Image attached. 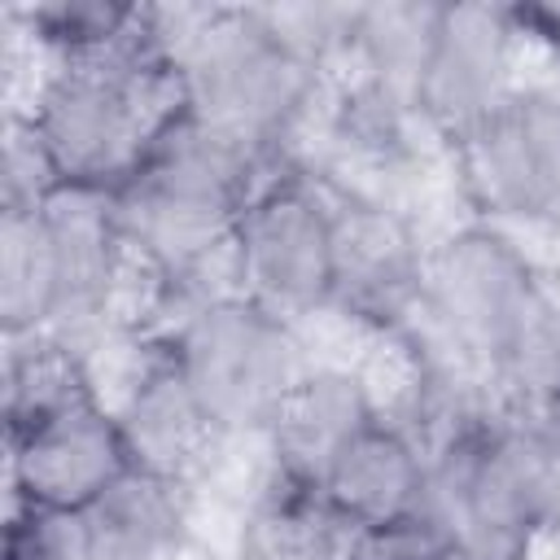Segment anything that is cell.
Masks as SVG:
<instances>
[{
  "label": "cell",
  "instance_id": "6da1fadb",
  "mask_svg": "<svg viewBox=\"0 0 560 560\" xmlns=\"http://www.w3.org/2000/svg\"><path fill=\"white\" fill-rule=\"evenodd\" d=\"M179 109L184 88L175 57L144 13L136 31L101 48L61 52L26 127L35 131L57 184L114 192Z\"/></svg>",
  "mask_w": 560,
  "mask_h": 560
},
{
  "label": "cell",
  "instance_id": "7a4b0ae2",
  "mask_svg": "<svg viewBox=\"0 0 560 560\" xmlns=\"http://www.w3.org/2000/svg\"><path fill=\"white\" fill-rule=\"evenodd\" d=\"M420 306L464 359L525 402L560 389V306L499 232L451 236L424 267Z\"/></svg>",
  "mask_w": 560,
  "mask_h": 560
},
{
  "label": "cell",
  "instance_id": "3957f363",
  "mask_svg": "<svg viewBox=\"0 0 560 560\" xmlns=\"http://www.w3.org/2000/svg\"><path fill=\"white\" fill-rule=\"evenodd\" d=\"M258 149L179 109L144 149L140 166L114 188L127 245L162 271H188L210 249L232 245L236 219L254 201Z\"/></svg>",
  "mask_w": 560,
  "mask_h": 560
},
{
  "label": "cell",
  "instance_id": "277c9868",
  "mask_svg": "<svg viewBox=\"0 0 560 560\" xmlns=\"http://www.w3.org/2000/svg\"><path fill=\"white\" fill-rule=\"evenodd\" d=\"M556 516L521 429L468 424L429 455L416 521L451 560H529Z\"/></svg>",
  "mask_w": 560,
  "mask_h": 560
},
{
  "label": "cell",
  "instance_id": "5b68a950",
  "mask_svg": "<svg viewBox=\"0 0 560 560\" xmlns=\"http://www.w3.org/2000/svg\"><path fill=\"white\" fill-rule=\"evenodd\" d=\"M184 109L206 127L267 149L284 136L311 92V57L306 48L271 18L258 13H219L179 48H171Z\"/></svg>",
  "mask_w": 560,
  "mask_h": 560
},
{
  "label": "cell",
  "instance_id": "8992f818",
  "mask_svg": "<svg viewBox=\"0 0 560 560\" xmlns=\"http://www.w3.org/2000/svg\"><path fill=\"white\" fill-rule=\"evenodd\" d=\"M166 350L214 433L267 429L306 372L289 315L249 293H219L192 306Z\"/></svg>",
  "mask_w": 560,
  "mask_h": 560
},
{
  "label": "cell",
  "instance_id": "52a82bcc",
  "mask_svg": "<svg viewBox=\"0 0 560 560\" xmlns=\"http://www.w3.org/2000/svg\"><path fill=\"white\" fill-rule=\"evenodd\" d=\"M241 293L298 315L332 298V201L298 179L254 192L232 232Z\"/></svg>",
  "mask_w": 560,
  "mask_h": 560
},
{
  "label": "cell",
  "instance_id": "ba28073f",
  "mask_svg": "<svg viewBox=\"0 0 560 560\" xmlns=\"http://www.w3.org/2000/svg\"><path fill=\"white\" fill-rule=\"evenodd\" d=\"M459 166L481 210L521 223L560 219V96L512 88L459 136Z\"/></svg>",
  "mask_w": 560,
  "mask_h": 560
},
{
  "label": "cell",
  "instance_id": "9c48e42d",
  "mask_svg": "<svg viewBox=\"0 0 560 560\" xmlns=\"http://www.w3.org/2000/svg\"><path fill=\"white\" fill-rule=\"evenodd\" d=\"M127 468L122 424L92 394L9 429V490L18 503L74 516Z\"/></svg>",
  "mask_w": 560,
  "mask_h": 560
},
{
  "label": "cell",
  "instance_id": "30bf717a",
  "mask_svg": "<svg viewBox=\"0 0 560 560\" xmlns=\"http://www.w3.org/2000/svg\"><path fill=\"white\" fill-rule=\"evenodd\" d=\"M512 13L494 4H438L433 39L416 79L420 114H429L455 140L481 122L508 92L512 66Z\"/></svg>",
  "mask_w": 560,
  "mask_h": 560
},
{
  "label": "cell",
  "instance_id": "8fae6325",
  "mask_svg": "<svg viewBox=\"0 0 560 560\" xmlns=\"http://www.w3.org/2000/svg\"><path fill=\"white\" fill-rule=\"evenodd\" d=\"M424 258L402 219L363 197L332 201V298L350 315L389 324L424 293Z\"/></svg>",
  "mask_w": 560,
  "mask_h": 560
},
{
  "label": "cell",
  "instance_id": "7c38bea8",
  "mask_svg": "<svg viewBox=\"0 0 560 560\" xmlns=\"http://www.w3.org/2000/svg\"><path fill=\"white\" fill-rule=\"evenodd\" d=\"M39 219L57 267V328L101 315L127 249L114 192L88 184H52L39 201Z\"/></svg>",
  "mask_w": 560,
  "mask_h": 560
},
{
  "label": "cell",
  "instance_id": "4fadbf2b",
  "mask_svg": "<svg viewBox=\"0 0 560 560\" xmlns=\"http://www.w3.org/2000/svg\"><path fill=\"white\" fill-rule=\"evenodd\" d=\"M376 420V407L354 372L341 368H306L298 385L284 394L280 411L262 429L271 438L276 477L319 490L332 459L346 451V442Z\"/></svg>",
  "mask_w": 560,
  "mask_h": 560
},
{
  "label": "cell",
  "instance_id": "5bb4252c",
  "mask_svg": "<svg viewBox=\"0 0 560 560\" xmlns=\"http://www.w3.org/2000/svg\"><path fill=\"white\" fill-rule=\"evenodd\" d=\"M83 560H179L188 503L175 477L131 464L88 508L74 512Z\"/></svg>",
  "mask_w": 560,
  "mask_h": 560
},
{
  "label": "cell",
  "instance_id": "9a60e30c",
  "mask_svg": "<svg viewBox=\"0 0 560 560\" xmlns=\"http://www.w3.org/2000/svg\"><path fill=\"white\" fill-rule=\"evenodd\" d=\"M424 472H429V455L398 424L376 416L332 459V468L319 481V494L354 529L398 525V521H416Z\"/></svg>",
  "mask_w": 560,
  "mask_h": 560
},
{
  "label": "cell",
  "instance_id": "2e32d148",
  "mask_svg": "<svg viewBox=\"0 0 560 560\" xmlns=\"http://www.w3.org/2000/svg\"><path fill=\"white\" fill-rule=\"evenodd\" d=\"M131 464L153 468L162 477H184V468L206 451V442L214 438V424L206 420V411L197 407L188 381L179 376L171 350H162L144 376L136 381V389L127 394L122 411H118Z\"/></svg>",
  "mask_w": 560,
  "mask_h": 560
},
{
  "label": "cell",
  "instance_id": "e0dca14e",
  "mask_svg": "<svg viewBox=\"0 0 560 560\" xmlns=\"http://www.w3.org/2000/svg\"><path fill=\"white\" fill-rule=\"evenodd\" d=\"M354 525L319 494L280 481L249 508L236 560H350Z\"/></svg>",
  "mask_w": 560,
  "mask_h": 560
},
{
  "label": "cell",
  "instance_id": "ac0fdd59",
  "mask_svg": "<svg viewBox=\"0 0 560 560\" xmlns=\"http://www.w3.org/2000/svg\"><path fill=\"white\" fill-rule=\"evenodd\" d=\"M57 324V267L39 206H0V328L9 341Z\"/></svg>",
  "mask_w": 560,
  "mask_h": 560
},
{
  "label": "cell",
  "instance_id": "d6986e66",
  "mask_svg": "<svg viewBox=\"0 0 560 560\" xmlns=\"http://www.w3.org/2000/svg\"><path fill=\"white\" fill-rule=\"evenodd\" d=\"M438 4H372L354 13V48L372 70L376 92L416 101V79L433 39Z\"/></svg>",
  "mask_w": 560,
  "mask_h": 560
},
{
  "label": "cell",
  "instance_id": "ffe728a7",
  "mask_svg": "<svg viewBox=\"0 0 560 560\" xmlns=\"http://www.w3.org/2000/svg\"><path fill=\"white\" fill-rule=\"evenodd\" d=\"M31 346L22 341H9V368H4V420L9 429L13 424H26L79 394H92L79 363L66 354V346L57 341H44V337H26Z\"/></svg>",
  "mask_w": 560,
  "mask_h": 560
},
{
  "label": "cell",
  "instance_id": "44dd1931",
  "mask_svg": "<svg viewBox=\"0 0 560 560\" xmlns=\"http://www.w3.org/2000/svg\"><path fill=\"white\" fill-rule=\"evenodd\" d=\"M144 18V9L131 4H109V0H61V4H44L31 13L35 31H44L48 44H57L61 52H83V48H101L127 31H136Z\"/></svg>",
  "mask_w": 560,
  "mask_h": 560
},
{
  "label": "cell",
  "instance_id": "7402d4cb",
  "mask_svg": "<svg viewBox=\"0 0 560 560\" xmlns=\"http://www.w3.org/2000/svg\"><path fill=\"white\" fill-rule=\"evenodd\" d=\"M4 560H83L74 516L13 499L4 525Z\"/></svg>",
  "mask_w": 560,
  "mask_h": 560
},
{
  "label": "cell",
  "instance_id": "603a6c76",
  "mask_svg": "<svg viewBox=\"0 0 560 560\" xmlns=\"http://www.w3.org/2000/svg\"><path fill=\"white\" fill-rule=\"evenodd\" d=\"M350 560H451V556L420 521H398V525L354 529Z\"/></svg>",
  "mask_w": 560,
  "mask_h": 560
},
{
  "label": "cell",
  "instance_id": "cb8c5ba5",
  "mask_svg": "<svg viewBox=\"0 0 560 560\" xmlns=\"http://www.w3.org/2000/svg\"><path fill=\"white\" fill-rule=\"evenodd\" d=\"M525 442H529V455L551 490V503L560 512V389L547 394L542 402H534V416L521 424Z\"/></svg>",
  "mask_w": 560,
  "mask_h": 560
}]
</instances>
